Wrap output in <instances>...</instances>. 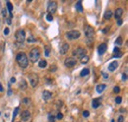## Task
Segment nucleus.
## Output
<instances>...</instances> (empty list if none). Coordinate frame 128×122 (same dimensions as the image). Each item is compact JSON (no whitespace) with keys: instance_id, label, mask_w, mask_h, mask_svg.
Wrapping results in <instances>:
<instances>
[{"instance_id":"obj_47","label":"nucleus","mask_w":128,"mask_h":122,"mask_svg":"<svg viewBox=\"0 0 128 122\" xmlns=\"http://www.w3.org/2000/svg\"><path fill=\"white\" fill-rule=\"evenodd\" d=\"M4 91V89H3V87H2V85L0 84V92H3Z\"/></svg>"},{"instance_id":"obj_11","label":"nucleus","mask_w":128,"mask_h":122,"mask_svg":"<svg viewBox=\"0 0 128 122\" xmlns=\"http://www.w3.org/2000/svg\"><path fill=\"white\" fill-rule=\"evenodd\" d=\"M123 15V9L122 8H117L115 10V12H114V18L118 21V20H120V18L122 17Z\"/></svg>"},{"instance_id":"obj_28","label":"nucleus","mask_w":128,"mask_h":122,"mask_svg":"<svg viewBox=\"0 0 128 122\" xmlns=\"http://www.w3.org/2000/svg\"><path fill=\"white\" fill-rule=\"evenodd\" d=\"M35 42H37V38L34 37L33 36L31 35V36L28 37V43H35Z\"/></svg>"},{"instance_id":"obj_38","label":"nucleus","mask_w":128,"mask_h":122,"mask_svg":"<svg viewBox=\"0 0 128 122\" xmlns=\"http://www.w3.org/2000/svg\"><path fill=\"white\" fill-rule=\"evenodd\" d=\"M3 34H4V36H8L9 35V29L8 28H5L4 29V33Z\"/></svg>"},{"instance_id":"obj_6","label":"nucleus","mask_w":128,"mask_h":122,"mask_svg":"<svg viewBox=\"0 0 128 122\" xmlns=\"http://www.w3.org/2000/svg\"><path fill=\"white\" fill-rule=\"evenodd\" d=\"M29 82L33 88H36L39 82V78L36 73H31L29 75Z\"/></svg>"},{"instance_id":"obj_46","label":"nucleus","mask_w":128,"mask_h":122,"mask_svg":"<svg viewBox=\"0 0 128 122\" xmlns=\"http://www.w3.org/2000/svg\"><path fill=\"white\" fill-rule=\"evenodd\" d=\"M121 24H122V20L120 19V20H118V21H117V25H118V26H121Z\"/></svg>"},{"instance_id":"obj_9","label":"nucleus","mask_w":128,"mask_h":122,"mask_svg":"<svg viewBox=\"0 0 128 122\" xmlns=\"http://www.w3.org/2000/svg\"><path fill=\"white\" fill-rule=\"evenodd\" d=\"M64 64H65V66L68 68H72L77 64V59L74 58V57H68L65 59V61H64Z\"/></svg>"},{"instance_id":"obj_44","label":"nucleus","mask_w":128,"mask_h":122,"mask_svg":"<svg viewBox=\"0 0 128 122\" xmlns=\"http://www.w3.org/2000/svg\"><path fill=\"white\" fill-rule=\"evenodd\" d=\"M2 14H3V17L6 18V9H5V8L2 10Z\"/></svg>"},{"instance_id":"obj_3","label":"nucleus","mask_w":128,"mask_h":122,"mask_svg":"<svg viewBox=\"0 0 128 122\" xmlns=\"http://www.w3.org/2000/svg\"><path fill=\"white\" fill-rule=\"evenodd\" d=\"M85 36L88 39L87 43L90 44V43H93V39L95 37V30L90 26H86V28H85Z\"/></svg>"},{"instance_id":"obj_43","label":"nucleus","mask_w":128,"mask_h":122,"mask_svg":"<svg viewBox=\"0 0 128 122\" xmlns=\"http://www.w3.org/2000/svg\"><path fill=\"white\" fill-rule=\"evenodd\" d=\"M102 76H103L104 79H108V78H109V75H108V74H105L104 72H102Z\"/></svg>"},{"instance_id":"obj_25","label":"nucleus","mask_w":128,"mask_h":122,"mask_svg":"<svg viewBox=\"0 0 128 122\" xmlns=\"http://www.w3.org/2000/svg\"><path fill=\"white\" fill-rule=\"evenodd\" d=\"M123 43V40H122V37H118L115 40V44L116 45H121Z\"/></svg>"},{"instance_id":"obj_2","label":"nucleus","mask_w":128,"mask_h":122,"mask_svg":"<svg viewBox=\"0 0 128 122\" xmlns=\"http://www.w3.org/2000/svg\"><path fill=\"white\" fill-rule=\"evenodd\" d=\"M39 57H40V50H39V48L34 47V48L30 51V54H29L30 60H31L33 63H36L37 61L39 59Z\"/></svg>"},{"instance_id":"obj_34","label":"nucleus","mask_w":128,"mask_h":122,"mask_svg":"<svg viewBox=\"0 0 128 122\" xmlns=\"http://www.w3.org/2000/svg\"><path fill=\"white\" fill-rule=\"evenodd\" d=\"M56 69H57L56 65H52V66L50 67V72H55V71H56Z\"/></svg>"},{"instance_id":"obj_31","label":"nucleus","mask_w":128,"mask_h":122,"mask_svg":"<svg viewBox=\"0 0 128 122\" xmlns=\"http://www.w3.org/2000/svg\"><path fill=\"white\" fill-rule=\"evenodd\" d=\"M19 109H20L19 107H16V108H15V110H14V113H13V120L15 119V117H16V115L18 114V112H19Z\"/></svg>"},{"instance_id":"obj_19","label":"nucleus","mask_w":128,"mask_h":122,"mask_svg":"<svg viewBox=\"0 0 128 122\" xmlns=\"http://www.w3.org/2000/svg\"><path fill=\"white\" fill-rule=\"evenodd\" d=\"M7 9L9 11V14H10V18H13V14H12V11H13V5L11 4V2H7Z\"/></svg>"},{"instance_id":"obj_39","label":"nucleus","mask_w":128,"mask_h":122,"mask_svg":"<svg viewBox=\"0 0 128 122\" xmlns=\"http://www.w3.org/2000/svg\"><path fill=\"white\" fill-rule=\"evenodd\" d=\"M117 122H124V117L122 115H120L118 117V120H117Z\"/></svg>"},{"instance_id":"obj_18","label":"nucleus","mask_w":128,"mask_h":122,"mask_svg":"<svg viewBox=\"0 0 128 122\" xmlns=\"http://www.w3.org/2000/svg\"><path fill=\"white\" fill-rule=\"evenodd\" d=\"M100 105H101V99L100 98H94L93 103H92V106L94 108H98Z\"/></svg>"},{"instance_id":"obj_29","label":"nucleus","mask_w":128,"mask_h":122,"mask_svg":"<svg viewBox=\"0 0 128 122\" xmlns=\"http://www.w3.org/2000/svg\"><path fill=\"white\" fill-rule=\"evenodd\" d=\"M122 55H123V53H122L121 51H119V52H117V53H114L113 57H114V58H120Z\"/></svg>"},{"instance_id":"obj_27","label":"nucleus","mask_w":128,"mask_h":122,"mask_svg":"<svg viewBox=\"0 0 128 122\" xmlns=\"http://www.w3.org/2000/svg\"><path fill=\"white\" fill-rule=\"evenodd\" d=\"M54 121H55V116L52 113H49L48 114V122H54Z\"/></svg>"},{"instance_id":"obj_32","label":"nucleus","mask_w":128,"mask_h":122,"mask_svg":"<svg viewBox=\"0 0 128 122\" xmlns=\"http://www.w3.org/2000/svg\"><path fill=\"white\" fill-rule=\"evenodd\" d=\"M121 101H122V98L121 97H116V98H115V103L116 104H121Z\"/></svg>"},{"instance_id":"obj_8","label":"nucleus","mask_w":128,"mask_h":122,"mask_svg":"<svg viewBox=\"0 0 128 122\" xmlns=\"http://www.w3.org/2000/svg\"><path fill=\"white\" fill-rule=\"evenodd\" d=\"M56 10H57V3L55 1L48 2V4H47V12H48V14H50V15L54 14L56 12Z\"/></svg>"},{"instance_id":"obj_40","label":"nucleus","mask_w":128,"mask_h":122,"mask_svg":"<svg viewBox=\"0 0 128 122\" xmlns=\"http://www.w3.org/2000/svg\"><path fill=\"white\" fill-rule=\"evenodd\" d=\"M126 80H127V75H126V73H123L122 74V81H124V82H125Z\"/></svg>"},{"instance_id":"obj_22","label":"nucleus","mask_w":128,"mask_h":122,"mask_svg":"<svg viewBox=\"0 0 128 122\" xmlns=\"http://www.w3.org/2000/svg\"><path fill=\"white\" fill-rule=\"evenodd\" d=\"M75 8L78 12H83L84 10H83V7H82V1H78L75 5Z\"/></svg>"},{"instance_id":"obj_37","label":"nucleus","mask_w":128,"mask_h":122,"mask_svg":"<svg viewBox=\"0 0 128 122\" xmlns=\"http://www.w3.org/2000/svg\"><path fill=\"white\" fill-rule=\"evenodd\" d=\"M45 56H49V51H50V49L49 47H45Z\"/></svg>"},{"instance_id":"obj_13","label":"nucleus","mask_w":128,"mask_h":122,"mask_svg":"<svg viewBox=\"0 0 128 122\" xmlns=\"http://www.w3.org/2000/svg\"><path fill=\"white\" fill-rule=\"evenodd\" d=\"M69 44L68 43H63L62 46L60 47V54H66L69 50Z\"/></svg>"},{"instance_id":"obj_1","label":"nucleus","mask_w":128,"mask_h":122,"mask_svg":"<svg viewBox=\"0 0 128 122\" xmlns=\"http://www.w3.org/2000/svg\"><path fill=\"white\" fill-rule=\"evenodd\" d=\"M16 60L21 68H27L29 66V59L25 52H19L16 56Z\"/></svg>"},{"instance_id":"obj_35","label":"nucleus","mask_w":128,"mask_h":122,"mask_svg":"<svg viewBox=\"0 0 128 122\" xmlns=\"http://www.w3.org/2000/svg\"><path fill=\"white\" fill-rule=\"evenodd\" d=\"M63 118V114L61 113V112H58V114L56 115V119H58V120H61Z\"/></svg>"},{"instance_id":"obj_17","label":"nucleus","mask_w":128,"mask_h":122,"mask_svg":"<svg viewBox=\"0 0 128 122\" xmlns=\"http://www.w3.org/2000/svg\"><path fill=\"white\" fill-rule=\"evenodd\" d=\"M105 88H106V85L105 84H100V85L97 86V88H96V91H97L99 94H102V92L105 90Z\"/></svg>"},{"instance_id":"obj_14","label":"nucleus","mask_w":128,"mask_h":122,"mask_svg":"<svg viewBox=\"0 0 128 122\" xmlns=\"http://www.w3.org/2000/svg\"><path fill=\"white\" fill-rule=\"evenodd\" d=\"M117 67H118V62H117V61H112L109 65V71H110V72L115 71V69H117Z\"/></svg>"},{"instance_id":"obj_10","label":"nucleus","mask_w":128,"mask_h":122,"mask_svg":"<svg viewBox=\"0 0 128 122\" xmlns=\"http://www.w3.org/2000/svg\"><path fill=\"white\" fill-rule=\"evenodd\" d=\"M21 118H22V121L27 122L31 119V112L29 110H24L22 113H21Z\"/></svg>"},{"instance_id":"obj_49","label":"nucleus","mask_w":128,"mask_h":122,"mask_svg":"<svg viewBox=\"0 0 128 122\" xmlns=\"http://www.w3.org/2000/svg\"><path fill=\"white\" fill-rule=\"evenodd\" d=\"M0 115H1V112H0Z\"/></svg>"},{"instance_id":"obj_20","label":"nucleus","mask_w":128,"mask_h":122,"mask_svg":"<svg viewBox=\"0 0 128 122\" xmlns=\"http://www.w3.org/2000/svg\"><path fill=\"white\" fill-rule=\"evenodd\" d=\"M111 17H112V12H111V10H108V11L104 12L103 18H104L105 20H109Z\"/></svg>"},{"instance_id":"obj_5","label":"nucleus","mask_w":128,"mask_h":122,"mask_svg":"<svg viewBox=\"0 0 128 122\" xmlns=\"http://www.w3.org/2000/svg\"><path fill=\"white\" fill-rule=\"evenodd\" d=\"M15 37H16V40L18 43H23L26 39V33L24 30H18L16 32V35H15Z\"/></svg>"},{"instance_id":"obj_42","label":"nucleus","mask_w":128,"mask_h":122,"mask_svg":"<svg viewBox=\"0 0 128 122\" xmlns=\"http://www.w3.org/2000/svg\"><path fill=\"white\" fill-rule=\"evenodd\" d=\"M10 82H11V83H15L16 82V78L15 77H12L11 79H10Z\"/></svg>"},{"instance_id":"obj_16","label":"nucleus","mask_w":128,"mask_h":122,"mask_svg":"<svg viewBox=\"0 0 128 122\" xmlns=\"http://www.w3.org/2000/svg\"><path fill=\"white\" fill-rule=\"evenodd\" d=\"M19 88H20V90H22V91H26V90H27L28 84H27V82H26V80H24V79L21 80V82H20V84H19Z\"/></svg>"},{"instance_id":"obj_12","label":"nucleus","mask_w":128,"mask_h":122,"mask_svg":"<svg viewBox=\"0 0 128 122\" xmlns=\"http://www.w3.org/2000/svg\"><path fill=\"white\" fill-rule=\"evenodd\" d=\"M106 48H108V45H106V43H102L99 45V49H98V52L100 55H102L105 51H106Z\"/></svg>"},{"instance_id":"obj_24","label":"nucleus","mask_w":128,"mask_h":122,"mask_svg":"<svg viewBox=\"0 0 128 122\" xmlns=\"http://www.w3.org/2000/svg\"><path fill=\"white\" fill-rule=\"evenodd\" d=\"M80 61H81V63L82 64H86V63H88V61H89V56L86 54V55H84L83 57H81L80 58Z\"/></svg>"},{"instance_id":"obj_33","label":"nucleus","mask_w":128,"mask_h":122,"mask_svg":"<svg viewBox=\"0 0 128 122\" xmlns=\"http://www.w3.org/2000/svg\"><path fill=\"white\" fill-rule=\"evenodd\" d=\"M89 115H90V113H89L88 110H84L83 111V116L84 117H89Z\"/></svg>"},{"instance_id":"obj_41","label":"nucleus","mask_w":128,"mask_h":122,"mask_svg":"<svg viewBox=\"0 0 128 122\" xmlns=\"http://www.w3.org/2000/svg\"><path fill=\"white\" fill-rule=\"evenodd\" d=\"M120 51V49L118 48V47H114V49H113V53H117V52H119Z\"/></svg>"},{"instance_id":"obj_7","label":"nucleus","mask_w":128,"mask_h":122,"mask_svg":"<svg viewBox=\"0 0 128 122\" xmlns=\"http://www.w3.org/2000/svg\"><path fill=\"white\" fill-rule=\"evenodd\" d=\"M86 54H87V50L85 48H83V47H78L73 51V56L78 57V58H81V57H83L84 55H86ZM75 57H74V58H75Z\"/></svg>"},{"instance_id":"obj_26","label":"nucleus","mask_w":128,"mask_h":122,"mask_svg":"<svg viewBox=\"0 0 128 122\" xmlns=\"http://www.w3.org/2000/svg\"><path fill=\"white\" fill-rule=\"evenodd\" d=\"M31 98H25L24 99H23V104H25V105H30L31 104Z\"/></svg>"},{"instance_id":"obj_21","label":"nucleus","mask_w":128,"mask_h":122,"mask_svg":"<svg viewBox=\"0 0 128 122\" xmlns=\"http://www.w3.org/2000/svg\"><path fill=\"white\" fill-rule=\"evenodd\" d=\"M89 74H90V70H89L88 68H85V69H83V70L81 71L80 76H81V77H86V76H88Z\"/></svg>"},{"instance_id":"obj_23","label":"nucleus","mask_w":128,"mask_h":122,"mask_svg":"<svg viewBox=\"0 0 128 122\" xmlns=\"http://www.w3.org/2000/svg\"><path fill=\"white\" fill-rule=\"evenodd\" d=\"M46 66H47V61L45 60V59L40 60L39 62H38V67H39V68H45Z\"/></svg>"},{"instance_id":"obj_15","label":"nucleus","mask_w":128,"mask_h":122,"mask_svg":"<svg viewBox=\"0 0 128 122\" xmlns=\"http://www.w3.org/2000/svg\"><path fill=\"white\" fill-rule=\"evenodd\" d=\"M51 98H52V94L49 91H44L42 92V98H44V100H48Z\"/></svg>"},{"instance_id":"obj_48","label":"nucleus","mask_w":128,"mask_h":122,"mask_svg":"<svg viewBox=\"0 0 128 122\" xmlns=\"http://www.w3.org/2000/svg\"><path fill=\"white\" fill-rule=\"evenodd\" d=\"M120 112H121V113H122V112H125V109H122V108H121V109H120Z\"/></svg>"},{"instance_id":"obj_30","label":"nucleus","mask_w":128,"mask_h":122,"mask_svg":"<svg viewBox=\"0 0 128 122\" xmlns=\"http://www.w3.org/2000/svg\"><path fill=\"white\" fill-rule=\"evenodd\" d=\"M46 20H47L48 22H52V21H53V17H52V15L47 14V15H46Z\"/></svg>"},{"instance_id":"obj_45","label":"nucleus","mask_w":128,"mask_h":122,"mask_svg":"<svg viewBox=\"0 0 128 122\" xmlns=\"http://www.w3.org/2000/svg\"><path fill=\"white\" fill-rule=\"evenodd\" d=\"M109 28H104V29L102 30V33H103V34H106V32H109Z\"/></svg>"},{"instance_id":"obj_36","label":"nucleus","mask_w":128,"mask_h":122,"mask_svg":"<svg viewBox=\"0 0 128 122\" xmlns=\"http://www.w3.org/2000/svg\"><path fill=\"white\" fill-rule=\"evenodd\" d=\"M113 92L115 94H118L119 92H120V89H119V87H114V89H113Z\"/></svg>"},{"instance_id":"obj_4","label":"nucleus","mask_w":128,"mask_h":122,"mask_svg":"<svg viewBox=\"0 0 128 122\" xmlns=\"http://www.w3.org/2000/svg\"><path fill=\"white\" fill-rule=\"evenodd\" d=\"M81 37V33L77 30H69L66 34V37L69 39V40H75L77 38H79Z\"/></svg>"}]
</instances>
